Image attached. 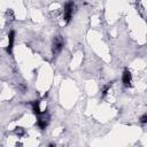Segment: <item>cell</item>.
Listing matches in <instances>:
<instances>
[{"instance_id": "cell-2", "label": "cell", "mask_w": 147, "mask_h": 147, "mask_svg": "<svg viewBox=\"0 0 147 147\" xmlns=\"http://www.w3.org/2000/svg\"><path fill=\"white\" fill-rule=\"evenodd\" d=\"M122 83H123V85L126 86V87H130L131 84H132V76H131V72H130L127 69H125L124 72H123Z\"/></svg>"}, {"instance_id": "cell-4", "label": "cell", "mask_w": 147, "mask_h": 147, "mask_svg": "<svg viewBox=\"0 0 147 147\" xmlns=\"http://www.w3.org/2000/svg\"><path fill=\"white\" fill-rule=\"evenodd\" d=\"M140 122H141L142 124H146V122H147V115H146V114L141 116V118H140Z\"/></svg>"}, {"instance_id": "cell-3", "label": "cell", "mask_w": 147, "mask_h": 147, "mask_svg": "<svg viewBox=\"0 0 147 147\" xmlns=\"http://www.w3.org/2000/svg\"><path fill=\"white\" fill-rule=\"evenodd\" d=\"M14 31H10L8 33V38H7V45H6V48H7V52L10 53L11 52V48H13V42H14Z\"/></svg>"}, {"instance_id": "cell-1", "label": "cell", "mask_w": 147, "mask_h": 147, "mask_svg": "<svg viewBox=\"0 0 147 147\" xmlns=\"http://www.w3.org/2000/svg\"><path fill=\"white\" fill-rule=\"evenodd\" d=\"M63 47V39L59 36V37H55L54 39V42H53V53L54 54H59L61 52Z\"/></svg>"}]
</instances>
